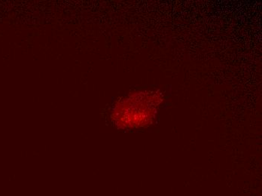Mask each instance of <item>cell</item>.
<instances>
[{
	"mask_svg": "<svg viewBox=\"0 0 262 196\" xmlns=\"http://www.w3.org/2000/svg\"><path fill=\"white\" fill-rule=\"evenodd\" d=\"M149 112L148 106H143L142 100L136 95L118 105L114 111V119L121 126H139L143 124Z\"/></svg>",
	"mask_w": 262,
	"mask_h": 196,
	"instance_id": "6da1fadb",
	"label": "cell"
}]
</instances>
